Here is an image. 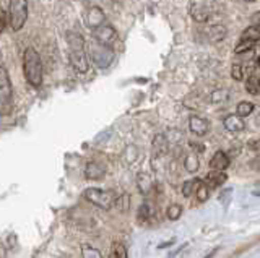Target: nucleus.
<instances>
[{
    "mask_svg": "<svg viewBox=\"0 0 260 258\" xmlns=\"http://www.w3.org/2000/svg\"><path fill=\"white\" fill-rule=\"evenodd\" d=\"M250 23H252V26H255L260 29V12H255L254 15L250 17Z\"/></svg>",
    "mask_w": 260,
    "mask_h": 258,
    "instance_id": "473e14b6",
    "label": "nucleus"
},
{
    "mask_svg": "<svg viewBox=\"0 0 260 258\" xmlns=\"http://www.w3.org/2000/svg\"><path fill=\"white\" fill-rule=\"evenodd\" d=\"M4 29H5V20H4L2 15H0V33H2Z\"/></svg>",
    "mask_w": 260,
    "mask_h": 258,
    "instance_id": "c9c22d12",
    "label": "nucleus"
},
{
    "mask_svg": "<svg viewBox=\"0 0 260 258\" xmlns=\"http://www.w3.org/2000/svg\"><path fill=\"white\" fill-rule=\"evenodd\" d=\"M106 174V169L101 163H96V161H89L85 166V177L88 180H101Z\"/></svg>",
    "mask_w": 260,
    "mask_h": 258,
    "instance_id": "f8f14e48",
    "label": "nucleus"
},
{
    "mask_svg": "<svg viewBox=\"0 0 260 258\" xmlns=\"http://www.w3.org/2000/svg\"><path fill=\"white\" fill-rule=\"evenodd\" d=\"M231 164L230 156L226 155L224 151H216L213 158L210 159V169L211 172H224Z\"/></svg>",
    "mask_w": 260,
    "mask_h": 258,
    "instance_id": "6e6552de",
    "label": "nucleus"
},
{
    "mask_svg": "<svg viewBox=\"0 0 260 258\" xmlns=\"http://www.w3.org/2000/svg\"><path fill=\"white\" fill-rule=\"evenodd\" d=\"M116 205H117V208L120 209L122 213L128 211V206H130V195H128V193H122L120 197H117Z\"/></svg>",
    "mask_w": 260,
    "mask_h": 258,
    "instance_id": "cd10ccee",
    "label": "nucleus"
},
{
    "mask_svg": "<svg viewBox=\"0 0 260 258\" xmlns=\"http://www.w3.org/2000/svg\"><path fill=\"white\" fill-rule=\"evenodd\" d=\"M112 253L116 255L117 258H128L127 247L122 244V242H114V244H112Z\"/></svg>",
    "mask_w": 260,
    "mask_h": 258,
    "instance_id": "c756f323",
    "label": "nucleus"
},
{
    "mask_svg": "<svg viewBox=\"0 0 260 258\" xmlns=\"http://www.w3.org/2000/svg\"><path fill=\"white\" fill-rule=\"evenodd\" d=\"M246 91L252 96L260 94V77L258 75H250L246 80Z\"/></svg>",
    "mask_w": 260,
    "mask_h": 258,
    "instance_id": "a211bd4d",
    "label": "nucleus"
},
{
    "mask_svg": "<svg viewBox=\"0 0 260 258\" xmlns=\"http://www.w3.org/2000/svg\"><path fill=\"white\" fill-rule=\"evenodd\" d=\"M255 65H257V68H260V57L257 59V63H255Z\"/></svg>",
    "mask_w": 260,
    "mask_h": 258,
    "instance_id": "58836bf2",
    "label": "nucleus"
},
{
    "mask_svg": "<svg viewBox=\"0 0 260 258\" xmlns=\"http://www.w3.org/2000/svg\"><path fill=\"white\" fill-rule=\"evenodd\" d=\"M83 197L86 201L93 203L94 206L101 208V209H111L116 205V193L112 190H106V189H96V187H89L83 192Z\"/></svg>",
    "mask_w": 260,
    "mask_h": 258,
    "instance_id": "f03ea898",
    "label": "nucleus"
},
{
    "mask_svg": "<svg viewBox=\"0 0 260 258\" xmlns=\"http://www.w3.org/2000/svg\"><path fill=\"white\" fill-rule=\"evenodd\" d=\"M200 182L202 180H199V179H190V180H185L184 182V185H182V195L185 197V198H189L192 193L197 190V187L200 185Z\"/></svg>",
    "mask_w": 260,
    "mask_h": 258,
    "instance_id": "b1692460",
    "label": "nucleus"
},
{
    "mask_svg": "<svg viewBox=\"0 0 260 258\" xmlns=\"http://www.w3.org/2000/svg\"><path fill=\"white\" fill-rule=\"evenodd\" d=\"M169 150V141L166 138V135L158 133L156 136L153 138V156L154 158H161L165 156Z\"/></svg>",
    "mask_w": 260,
    "mask_h": 258,
    "instance_id": "ddd939ff",
    "label": "nucleus"
},
{
    "mask_svg": "<svg viewBox=\"0 0 260 258\" xmlns=\"http://www.w3.org/2000/svg\"><path fill=\"white\" fill-rule=\"evenodd\" d=\"M190 148L195 150V151H199V153H202L203 150H205V148L202 146V143H193V141H190Z\"/></svg>",
    "mask_w": 260,
    "mask_h": 258,
    "instance_id": "72a5a7b5",
    "label": "nucleus"
},
{
    "mask_svg": "<svg viewBox=\"0 0 260 258\" xmlns=\"http://www.w3.org/2000/svg\"><path fill=\"white\" fill-rule=\"evenodd\" d=\"M246 2H255V0H246Z\"/></svg>",
    "mask_w": 260,
    "mask_h": 258,
    "instance_id": "a19ab883",
    "label": "nucleus"
},
{
    "mask_svg": "<svg viewBox=\"0 0 260 258\" xmlns=\"http://www.w3.org/2000/svg\"><path fill=\"white\" fill-rule=\"evenodd\" d=\"M106 21V15L103 12V9H100V7H91V9H88L86 12V26L88 28H98L101 26L103 23Z\"/></svg>",
    "mask_w": 260,
    "mask_h": 258,
    "instance_id": "9d476101",
    "label": "nucleus"
},
{
    "mask_svg": "<svg viewBox=\"0 0 260 258\" xmlns=\"http://www.w3.org/2000/svg\"><path fill=\"white\" fill-rule=\"evenodd\" d=\"M250 150H254V151H258V153H260V140L252 141V143H250Z\"/></svg>",
    "mask_w": 260,
    "mask_h": 258,
    "instance_id": "f704fd0d",
    "label": "nucleus"
},
{
    "mask_svg": "<svg viewBox=\"0 0 260 258\" xmlns=\"http://www.w3.org/2000/svg\"><path fill=\"white\" fill-rule=\"evenodd\" d=\"M23 71L31 86L39 88L43 85V62L35 47H28L23 54Z\"/></svg>",
    "mask_w": 260,
    "mask_h": 258,
    "instance_id": "f257e3e1",
    "label": "nucleus"
},
{
    "mask_svg": "<svg viewBox=\"0 0 260 258\" xmlns=\"http://www.w3.org/2000/svg\"><path fill=\"white\" fill-rule=\"evenodd\" d=\"M230 99V91L228 90H215L210 94V101L211 104H223Z\"/></svg>",
    "mask_w": 260,
    "mask_h": 258,
    "instance_id": "5701e85b",
    "label": "nucleus"
},
{
    "mask_svg": "<svg viewBox=\"0 0 260 258\" xmlns=\"http://www.w3.org/2000/svg\"><path fill=\"white\" fill-rule=\"evenodd\" d=\"M254 46H255V43H252V41H242L241 39V43L234 47V52L236 54H246V52H249V51H254Z\"/></svg>",
    "mask_w": 260,
    "mask_h": 258,
    "instance_id": "c85d7f7f",
    "label": "nucleus"
},
{
    "mask_svg": "<svg viewBox=\"0 0 260 258\" xmlns=\"http://www.w3.org/2000/svg\"><path fill=\"white\" fill-rule=\"evenodd\" d=\"M255 124H257V125L260 127V110H258V114L255 116Z\"/></svg>",
    "mask_w": 260,
    "mask_h": 258,
    "instance_id": "4c0bfd02",
    "label": "nucleus"
},
{
    "mask_svg": "<svg viewBox=\"0 0 260 258\" xmlns=\"http://www.w3.org/2000/svg\"><path fill=\"white\" fill-rule=\"evenodd\" d=\"M8 18L13 31H20L28 20V0H10Z\"/></svg>",
    "mask_w": 260,
    "mask_h": 258,
    "instance_id": "7ed1b4c3",
    "label": "nucleus"
},
{
    "mask_svg": "<svg viewBox=\"0 0 260 258\" xmlns=\"http://www.w3.org/2000/svg\"><path fill=\"white\" fill-rule=\"evenodd\" d=\"M190 17L197 21V23H207L211 17V10L205 5H192L190 7Z\"/></svg>",
    "mask_w": 260,
    "mask_h": 258,
    "instance_id": "4468645a",
    "label": "nucleus"
},
{
    "mask_svg": "<svg viewBox=\"0 0 260 258\" xmlns=\"http://www.w3.org/2000/svg\"><path fill=\"white\" fill-rule=\"evenodd\" d=\"M91 36L94 38V41L98 44L111 47L117 39V31L109 25H101V26H98L91 31Z\"/></svg>",
    "mask_w": 260,
    "mask_h": 258,
    "instance_id": "423d86ee",
    "label": "nucleus"
},
{
    "mask_svg": "<svg viewBox=\"0 0 260 258\" xmlns=\"http://www.w3.org/2000/svg\"><path fill=\"white\" fill-rule=\"evenodd\" d=\"M226 182V174L224 172H211L207 175V179H205V183L207 187L211 190V189H216L219 187V185H223Z\"/></svg>",
    "mask_w": 260,
    "mask_h": 258,
    "instance_id": "dca6fc26",
    "label": "nucleus"
},
{
    "mask_svg": "<svg viewBox=\"0 0 260 258\" xmlns=\"http://www.w3.org/2000/svg\"><path fill=\"white\" fill-rule=\"evenodd\" d=\"M216 252H218V248H213V250H211V252H210L208 255H205V256H203V258H213Z\"/></svg>",
    "mask_w": 260,
    "mask_h": 258,
    "instance_id": "e433bc0d",
    "label": "nucleus"
},
{
    "mask_svg": "<svg viewBox=\"0 0 260 258\" xmlns=\"http://www.w3.org/2000/svg\"><path fill=\"white\" fill-rule=\"evenodd\" d=\"M153 187V183H151V179L146 174H140L138 175V190H140L143 195H146V193H150Z\"/></svg>",
    "mask_w": 260,
    "mask_h": 258,
    "instance_id": "393cba45",
    "label": "nucleus"
},
{
    "mask_svg": "<svg viewBox=\"0 0 260 258\" xmlns=\"http://www.w3.org/2000/svg\"><path fill=\"white\" fill-rule=\"evenodd\" d=\"M12 110V82L5 67H0V114Z\"/></svg>",
    "mask_w": 260,
    "mask_h": 258,
    "instance_id": "20e7f679",
    "label": "nucleus"
},
{
    "mask_svg": "<svg viewBox=\"0 0 260 258\" xmlns=\"http://www.w3.org/2000/svg\"><path fill=\"white\" fill-rule=\"evenodd\" d=\"M151 206L148 203H143L138 209V221H148L150 216H151Z\"/></svg>",
    "mask_w": 260,
    "mask_h": 258,
    "instance_id": "7c9ffc66",
    "label": "nucleus"
},
{
    "mask_svg": "<svg viewBox=\"0 0 260 258\" xmlns=\"http://www.w3.org/2000/svg\"><path fill=\"white\" fill-rule=\"evenodd\" d=\"M195 195H197V201L203 203V201H207L208 197H210V189H208L203 182H200V185L197 187V190H195Z\"/></svg>",
    "mask_w": 260,
    "mask_h": 258,
    "instance_id": "bb28decb",
    "label": "nucleus"
},
{
    "mask_svg": "<svg viewBox=\"0 0 260 258\" xmlns=\"http://www.w3.org/2000/svg\"><path fill=\"white\" fill-rule=\"evenodd\" d=\"M67 43H69L70 51L85 49V39L81 38V34L75 33V31H69V33H67Z\"/></svg>",
    "mask_w": 260,
    "mask_h": 258,
    "instance_id": "2eb2a0df",
    "label": "nucleus"
},
{
    "mask_svg": "<svg viewBox=\"0 0 260 258\" xmlns=\"http://www.w3.org/2000/svg\"><path fill=\"white\" fill-rule=\"evenodd\" d=\"M114 2H120V0H114Z\"/></svg>",
    "mask_w": 260,
    "mask_h": 258,
    "instance_id": "79ce46f5",
    "label": "nucleus"
},
{
    "mask_svg": "<svg viewBox=\"0 0 260 258\" xmlns=\"http://www.w3.org/2000/svg\"><path fill=\"white\" fill-rule=\"evenodd\" d=\"M241 39H242V41L257 43V41H260V29L255 28V26H249V28H246V29L242 31Z\"/></svg>",
    "mask_w": 260,
    "mask_h": 258,
    "instance_id": "aec40b11",
    "label": "nucleus"
},
{
    "mask_svg": "<svg viewBox=\"0 0 260 258\" xmlns=\"http://www.w3.org/2000/svg\"><path fill=\"white\" fill-rule=\"evenodd\" d=\"M224 36H226V28L223 25H213V26H210V29H208L210 41L218 43V41H221V39H224Z\"/></svg>",
    "mask_w": 260,
    "mask_h": 258,
    "instance_id": "6ab92c4d",
    "label": "nucleus"
},
{
    "mask_svg": "<svg viewBox=\"0 0 260 258\" xmlns=\"http://www.w3.org/2000/svg\"><path fill=\"white\" fill-rule=\"evenodd\" d=\"M184 169L189 174H195L199 172L200 169V161H199V156L195 155V153H189L185 158H184Z\"/></svg>",
    "mask_w": 260,
    "mask_h": 258,
    "instance_id": "f3484780",
    "label": "nucleus"
},
{
    "mask_svg": "<svg viewBox=\"0 0 260 258\" xmlns=\"http://www.w3.org/2000/svg\"><path fill=\"white\" fill-rule=\"evenodd\" d=\"M231 77H233V80H236V82H242L244 80V67L241 63H234L231 67Z\"/></svg>",
    "mask_w": 260,
    "mask_h": 258,
    "instance_id": "2f4dec72",
    "label": "nucleus"
},
{
    "mask_svg": "<svg viewBox=\"0 0 260 258\" xmlns=\"http://www.w3.org/2000/svg\"><path fill=\"white\" fill-rule=\"evenodd\" d=\"M223 127L230 133H241V132L246 130V122L242 120V117L231 114V116H226L223 119Z\"/></svg>",
    "mask_w": 260,
    "mask_h": 258,
    "instance_id": "9b49d317",
    "label": "nucleus"
},
{
    "mask_svg": "<svg viewBox=\"0 0 260 258\" xmlns=\"http://www.w3.org/2000/svg\"><path fill=\"white\" fill-rule=\"evenodd\" d=\"M109 258H117V256H116V255H114V253H111V255H109Z\"/></svg>",
    "mask_w": 260,
    "mask_h": 258,
    "instance_id": "ea45409f",
    "label": "nucleus"
},
{
    "mask_svg": "<svg viewBox=\"0 0 260 258\" xmlns=\"http://www.w3.org/2000/svg\"><path fill=\"white\" fill-rule=\"evenodd\" d=\"M116 59V52L112 47L103 44H91V60L98 68H108Z\"/></svg>",
    "mask_w": 260,
    "mask_h": 258,
    "instance_id": "39448f33",
    "label": "nucleus"
},
{
    "mask_svg": "<svg viewBox=\"0 0 260 258\" xmlns=\"http://www.w3.org/2000/svg\"><path fill=\"white\" fill-rule=\"evenodd\" d=\"M81 256L83 258H103V253L98 248H94L93 245L85 244L81 247Z\"/></svg>",
    "mask_w": 260,
    "mask_h": 258,
    "instance_id": "a878e982",
    "label": "nucleus"
},
{
    "mask_svg": "<svg viewBox=\"0 0 260 258\" xmlns=\"http://www.w3.org/2000/svg\"><path fill=\"white\" fill-rule=\"evenodd\" d=\"M70 63L78 73H86V71L89 70V59H88L85 49L70 51Z\"/></svg>",
    "mask_w": 260,
    "mask_h": 258,
    "instance_id": "0eeeda50",
    "label": "nucleus"
},
{
    "mask_svg": "<svg viewBox=\"0 0 260 258\" xmlns=\"http://www.w3.org/2000/svg\"><path fill=\"white\" fill-rule=\"evenodd\" d=\"M182 211H184V208L179 205V203H173V205H169L168 209H166V216H168V219L169 221H177L179 217L182 216Z\"/></svg>",
    "mask_w": 260,
    "mask_h": 258,
    "instance_id": "4be33fe9",
    "label": "nucleus"
},
{
    "mask_svg": "<svg viewBox=\"0 0 260 258\" xmlns=\"http://www.w3.org/2000/svg\"><path fill=\"white\" fill-rule=\"evenodd\" d=\"M189 130L197 136H205L210 130V124H208L207 119H203L200 116H190Z\"/></svg>",
    "mask_w": 260,
    "mask_h": 258,
    "instance_id": "1a4fd4ad",
    "label": "nucleus"
},
{
    "mask_svg": "<svg viewBox=\"0 0 260 258\" xmlns=\"http://www.w3.org/2000/svg\"><path fill=\"white\" fill-rule=\"evenodd\" d=\"M255 106L252 102L249 101H241L238 106H236V116H239V117H247L250 116L252 112H254Z\"/></svg>",
    "mask_w": 260,
    "mask_h": 258,
    "instance_id": "412c9836",
    "label": "nucleus"
}]
</instances>
